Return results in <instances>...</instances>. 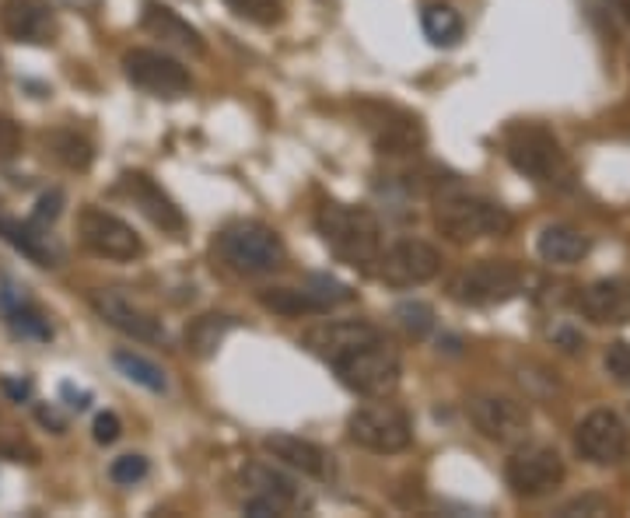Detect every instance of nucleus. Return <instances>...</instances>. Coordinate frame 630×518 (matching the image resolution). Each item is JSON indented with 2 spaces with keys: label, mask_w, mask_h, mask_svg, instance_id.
Listing matches in <instances>:
<instances>
[{
  "label": "nucleus",
  "mask_w": 630,
  "mask_h": 518,
  "mask_svg": "<svg viewBox=\"0 0 630 518\" xmlns=\"http://www.w3.org/2000/svg\"><path fill=\"white\" fill-rule=\"evenodd\" d=\"M578 312L592 322H630V280L627 277H609L588 284L578 295Z\"/></svg>",
  "instance_id": "obj_18"
},
{
  "label": "nucleus",
  "mask_w": 630,
  "mask_h": 518,
  "mask_svg": "<svg viewBox=\"0 0 630 518\" xmlns=\"http://www.w3.org/2000/svg\"><path fill=\"white\" fill-rule=\"evenodd\" d=\"M235 14L250 18L256 25H274L280 22V0H224Z\"/></svg>",
  "instance_id": "obj_30"
},
{
  "label": "nucleus",
  "mask_w": 630,
  "mask_h": 518,
  "mask_svg": "<svg viewBox=\"0 0 630 518\" xmlns=\"http://www.w3.org/2000/svg\"><path fill=\"white\" fill-rule=\"evenodd\" d=\"M117 194L126 197L151 224H158L162 232H183V228H186V218H183V210L176 207V200H172L155 179L144 176V172H123Z\"/></svg>",
  "instance_id": "obj_16"
},
{
  "label": "nucleus",
  "mask_w": 630,
  "mask_h": 518,
  "mask_svg": "<svg viewBox=\"0 0 630 518\" xmlns=\"http://www.w3.org/2000/svg\"><path fill=\"white\" fill-rule=\"evenodd\" d=\"M0 239H4L11 249H18L22 256H29L32 263H40V266L60 263V245H56L49 235H43L35 224H25V221H14L8 214H0Z\"/></svg>",
  "instance_id": "obj_21"
},
{
  "label": "nucleus",
  "mask_w": 630,
  "mask_h": 518,
  "mask_svg": "<svg viewBox=\"0 0 630 518\" xmlns=\"http://www.w3.org/2000/svg\"><path fill=\"white\" fill-rule=\"evenodd\" d=\"M438 232L452 242H476L511 232V214L494 200L473 197V194H449L434 207Z\"/></svg>",
  "instance_id": "obj_2"
},
{
  "label": "nucleus",
  "mask_w": 630,
  "mask_h": 518,
  "mask_svg": "<svg viewBox=\"0 0 630 518\" xmlns=\"http://www.w3.org/2000/svg\"><path fill=\"white\" fill-rule=\"evenodd\" d=\"M606 372L614 375L620 386H630V343H623V340L609 343V351H606Z\"/></svg>",
  "instance_id": "obj_33"
},
{
  "label": "nucleus",
  "mask_w": 630,
  "mask_h": 518,
  "mask_svg": "<svg viewBox=\"0 0 630 518\" xmlns=\"http://www.w3.org/2000/svg\"><path fill=\"white\" fill-rule=\"evenodd\" d=\"M0 29L14 43L46 46L56 40V14L46 0H4L0 4Z\"/></svg>",
  "instance_id": "obj_17"
},
{
  "label": "nucleus",
  "mask_w": 630,
  "mask_h": 518,
  "mask_svg": "<svg viewBox=\"0 0 630 518\" xmlns=\"http://www.w3.org/2000/svg\"><path fill=\"white\" fill-rule=\"evenodd\" d=\"M396 322L404 326L410 337H428L434 330V309L428 301H399L396 305Z\"/></svg>",
  "instance_id": "obj_29"
},
{
  "label": "nucleus",
  "mask_w": 630,
  "mask_h": 518,
  "mask_svg": "<svg viewBox=\"0 0 630 518\" xmlns=\"http://www.w3.org/2000/svg\"><path fill=\"white\" fill-rule=\"evenodd\" d=\"M60 393L70 399V407H74V410H85V407H88V399H91L88 393H74V386H70V382H67V386H64Z\"/></svg>",
  "instance_id": "obj_41"
},
{
  "label": "nucleus",
  "mask_w": 630,
  "mask_h": 518,
  "mask_svg": "<svg viewBox=\"0 0 630 518\" xmlns=\"http://www.w3.org/2000/svg\"><path fill=\"white\" fill-rule=\"evenodd\" d=\"M22 151V130H18L8 117H0V162L14 158Z\"/></svg>",
  "instance_id": "obj_35"
},
{
  "label": "nucleus",
  "mask_w": 630,
  "mask_h": 518,
  "mask_svg": "<svg viewBox=\"0 0 630 518\" xmlns=\"http://www.w3.org/2000/svg\"><path fill=\"white\" fill-rule=\"evenodd\" d=\"M141 25H144L147 35H155V40H162L168 46H179V49L194 53V56L203 53V35L189 22H183V18L172 8L158 4V0H147V4H144Z\"/></svg>",
  "instance_id": "obj_20"
},
{
  "label": "nucleus",
  "mask_w": 630,
  "mask_h": 518,
  "mask_svg": "<svg viewBox=\"0 0 630 518\" xmlns=\"http://www.w3.org/2000/svg\"><path fill=\"white\" fill-rule=\"evenodd\" d=\"M420 25H424V35L434 46H455L463 40V18L449 4H428L420 14Z\"/></svg>",
  "instance_id": "obj_24"
},
{
  "label": "nucleus",
  "mask_w": 630,
  "mask_h": 518,
  "mask_svg": "<svg viewBox=\"0 0 630 518\" xmlns=\"http://www.w3.org/2000/svg\"><path fill=\"white\" fill-rule=\"evenodd\" d=\"M259 305L277 316H319L330 312V305L322 301L312 287H266L259 291Z\"/></svg>",
  "instance_id": "obj_23"
},
{
  "label": "nucleus",
  "mask_w": 630,
  "mask_h": 518,
  "mask_svg": "<svg viewBox=\"0 0 630 518\" xmlns=\"http://www.w3.org/2000/svg\"><path fill=\"white\" fill-rule=\"evenodd\" d=\"M8 319H11V330H14L18 337L49 340V322H46L40 312L25 309V305H18V309H11V312H8Z\"/></svg>",
  "instance_id": "obj_31"
},
{
  "label": "nucleus",
  "mask_w": 630,
  "mask_h": 518,
  "mask_svg": "<svg viewBox=\"0 0 630 518\" xmlns=\"http://www.w3.org/2000/svg\"><path fill=\"white\" fill-rule=\"evenodd\" d=\"M123 70L137 88L162 95V99H176V95L189 91V85H194L189 81V70L158 49H130L123 56Z\"/></svg>",
  "instance_id": "obj_11"
},
{
  "label": "nucleus",
  "mask_w": 630,
  "mask_h": 518,
  "mask_svg": "<svg viewBox=\"0 0 630 518\" xmlns=\"http://www.w3.org/2000/svg\"><path fill=\"white\" fill-rule=\"evenodd\" d=\"M309 287H312V291H316L322 301L330 305V309H333V305H343V301L354 298L351 287L340 284V280H333V277H319V274H316V277H309Z\"/></svg>",
  "instance_id": "obj_34"
},
{
  "label": "nucleus",
  "mask_w": 630,
  "mask_h": 518,
  "mask_svg": "<svg viewBox=\"0 0 630 518\" xmlns=\"http://www.w3.org/2000/svg\"><path fill=\"white\" fill-rule=\"evenodd\" d=\"M49 147H53V155L74 172H85L91 165V144L81 137V133H70V130L67 133H53Z\"/></svg>",
  "instance_id": "obj_28"
},
{
  "label": "nucleus",
  "mask_w": 630,
  "mask_h": 518,
  "mask_svg": "<svg viewBox=\"0 0 630 518\" xmlns=\"http://www.w3.org/2000/svg\"><path fill=\"white\" fill-rule=\"evenodd\" d=\"M109 476L117 480L120 487L141 484V480L147 476V459H144V455H120L117 463L109 466Z\"/></svg>",
  "instance_id": "obj_32"
},
{
  "label": "nucleus",
  "mask_w": 630,
  "mask_h": 518,
  "mask_svg": "<svg viewBox=\"0 0 630 518\" xmlns=\"http://www.w3.org/2000/svg\"><path fill=\"white\" fill-rule=\"evenodd\" d=\"M117 438H120V417L117 414L95 417V441H99V445H112Z\"/></svg>",
  "instance_id": "obj_36"
},
{
  "label": "nucleus",
  "mask_w": 630,
  "mask_h": 518,
  "mask_svg": "<svg viewBox=\"0 0 630 518\" xmlns=\"http://www.w3.org/2000/svg\"><path fill=\"white\" fill-rule=\"evenodd\" d=\"M537 253L553 266H575L588 256V239L567 224H550L540 232Z\"/></svg>",
  "instance_id": "obj_22"
},
{
  "label": "nucleus",
  "mask_w": 630,
  "mask_h": 518,
  "mask_svg": "<svg viewBox=\"0 0 630 518\" xmlns=\"http://www.w3.org/2000/svg\"><path fill=\"white\" fill-rule=\"evenodd\" d=\"M64 4L74 8V11H99L102 0H64Z\"/></svg>",
  "instance_id": "obj_42"
},
{
  "label": "nucleus",
  "mask_w": 630,
  "mask_h": 518,
  "mask_svg": "<svg viewBox=\"0 0 630 518\" xmlns=\"http://www.w3.org/2000/svg\"><path fill=\"white\" fill-rule=\"evenodd\" d=\"M245 484H250L256 494H266L274 497V502H280L284 508H291L298 502V487L291 476L277 473L274 466H250L245 470Z\"/></svg>",
  "instance_id": "obj_26"
},
{
  "label": "nucleus",
  "mask_w": 630,
  "mask_h": 518,
  "mask_svg": "<svg viewBox=\"0 0 630 518\" xmlns=\"http://www.w3.org/2000/svg\"><path fill=\"white\" fill-rule=\"evenodd\" d=\"M288 508H284L280 502H274V497H266V494H256V497H250L245 502V515H256V518H263V515H284Z\"/></svg>",
  "instance_id": "obj_37"
},
{
  "label": "nucleus",
  "mask_w": 630,
  "mask_h": 518,
  "mask_svg": "<svg viewBox=\"0 0 630 518\" xmlns=\"http://www.w3.org/2000/svg\"><path fill=\"white\" fill-rule=\"evenodd\" d=\"M627 425L614 414V410H592L582 425L575 428V445L578 452L596 466H609L620 463L627 455Z\"/></svg>",
  "instance_id": "obj_13"
},
{
  "label": "nucleus",
  "mask_w": 630,
  "mask_h": 518,
  "mask_svg": "<svg viewBox=\"0 0 630 518\" xmlns=\"http://www.w3.org/2000/svg\"><path fill=\"white\" fill-rule=\"evenodd\" d=\"M91 309L99 312V319H106L112 330H120L123 337H133L141 343H165L168 340L162 319L144 312L141 305H133L120 291H91Z\"/></svg>",
  "instance_id": "obj_15"
},
{
  "label": "nucleus",
  "mask_w": 630,
  "mask_h": 518,
  "mask_svg": "<svg viewBox=\"0 0 630 518\" xmlns=\"http://www.w3.org/2000/svg\"><path fill=\"white\" fill-rule=\"evenodd\" d=\"M375 340H382V333L372 322H361V319H333V322H319L312 330H305V348L330 364L351 357L354 351L368 348Z\"/></svg>",
  "instance_id": "obj_14"
},
{
  "label": "nucleus",
  "mask_w": 630,
  "mask_h": 518,
  "mask_svg": "<svg viewBox=\"0 0 630 518\" xmlns=\"http://www.w3.org/2000/svg\"><path fill=\"white\" fill-rule=\"evenodd\" d=\"M609 8L620 11V14L627 18V22H630V0H609Z\"/></svg>",
  "instance_id": "obj_44"
},
{
  "label": "nucleus",
  "mask_w": 630,
  "mask_h": 518,
  "mask_svg": "<svg viewBox=\"0 0 630 518\" xmlns=\"http://www.w3.org/2000/svg\"><path fill=\"white\" fill-rule=\"evenodd\" d=\"M505 476L508 487L519 497H543L561 487L564 459L553 445H526L508 459Z\"/></svg>",
  "instance_id": "obj_10"
},
{
  "label": "nucleus",
  "mask_w": 630,
  "mask_h": 518,
  "mask_svg": "<svg viewBox=\"0 0 630 518\" xmlns=\"http://www.w3.org/2000/svg\"><path fill=\"white\" fill-rule=\"evenodd\" d=\"M263 449L270 452L274 459H280L284 466L301 470L305 476H316V480L333 476L330 452L319 449L316 441H305V438H295V434H270L263 441Z\"/></svg>",
  "instance_id": "obj_19"
},
{
  "label": "nucleus",
  "mask_w": 630,
  "mask_h": 518,
  "mask_svg": "<svg viewBox=\"0 0 630 518\" xmlns=\"http://www.w3.org/2000/svg\"><path fill=\"white\" fill-rule=\"evenodd\" d=\"M505 155L508 162L522 172V176L546 183V186H564L571 179V165L567 155L561 151L557 137L543 126L519 123L508 130L505 137Z\"/></svg>",
  "instance_id": "obj_3"
},
{
  "label": "nucleus",
  "mask_w": 630,
  "mask_h": 518,
  "mask_svg": "<svg viewBox=\"0 0 630 518\" xmlns=\"http://www.w3.org/2000/svg\"><path fill=\"white\" fill-rule=\"evenodd\" d=\"M40 420H43V425H46V428H53L56 434H60V431L67 428V425H64V417H60V414H56V410H46V407H40Z\"/></svg>",
  "instance_id": "obj_40"
},
{
  "label": "nucleus",
  "mask_w": 630,
  "mask_h": 518,
  "mask_svg": "<svg viewBox=\"0 0 630 518\" xmlns=\"http://www.w3.org/2000/svg\"><path fill=\"white\" fill-rule=\"evenodd\" d=\"M333 368H336L343 386L361 393V396H389L399 386V375H404L399 354L389 348L386 340H375V343H368V348L354 351L351 357L336 361Z\"/></svg>",
  "instance_id": "obj_6"
},
{
  "label": "nucleus",
  "mask_w": 630,
  "mask_h": 518,
  "mask_svg": "<svg viewBox=\"0 0 630 518\" xmlns=\"http://www.w3.org/2000/svg\"><path fill=\"white\" fill-rule=\"evenodd\" d=\"M588 508H596V511H603L606 508V502L603 497H585V502H575V505H567L561 515H571V511H588Z\"/></svg>",
  "instance_id": "obj_39"
},
{
  "label": "nucleus",
  "mask_w": 630,
  "mask_h": 518,
  "mask_svg": "<svg viewBox=\"0 0 630 518\" xmlns=\"http://www.w3.org/2000/svg\"><path fill=\"white\" fill-rule=\"evenodd\" d=\"M60 207H64V194L60 189H53V194H46L40 200V207H35V221H56L60 218Z\"/></svg>",
  "instance_id": "obj_38"
},
{
  "label": "nucleus",
  "mask_w": 630,
  "mask_h": 518,
  "mask_svg": "<svg viewBox=\"0 0 630 518\" xmlns=\"http://www.w3.org/2000/svg\"><path fill=\"white\" fill-rule=\"evenodd\" d=\"M442 271V253L424 239H399L386 253H378V277L389 287L428 284Z\"/></svg>",
  "instance_id": "obj_9"
},
{
  "label": "nucleus",
  "mask_w": 630,
  "mask_h": 518,
  "mask_svg": "<svg viewBox=\"0 0 630 518\" xmlns=\"http://www.w3.org/2000/svg\"><path fill=\"white\" fill-rule=\"evenodd\" d=\"M112 364L130 378V382H137V386L151 389V393H165V372L158 368L155 361H147L144 354H133V351H117L112 354Z\"/></svg>",
  "instance_id": "obj_27"
},
{
  "label": "nucleus",
  "mask_w": 630,
  "mask_h": 518,
  "mask_svg": "<svg viewBox=\"0 0 630 518\" xmlns=\"http://www.w3.org/2000/svg\"><path fill=\"white\" fill-rule=\"evenodd\" d=\"M316 232L330 245V253L357 271H368L382 253V224L368 207L322 203L316 214Z\"/></svg>",
  "instance_id": "obj_1"
},
{
  "label": "nucleus",
  "mask_w": 630,
  "mask_h": 518,
  "mask_svg": "<svg viewBox=\"0 0 630 518\" xmlns=\"http://www.w3.org/2000/svg\"><path fill=\"white\" fill-rule=\"evenodd\" d=\"M218 253L239 274H274L288 260L280 235L259 221H239L224 228L218 239Z\"/></svg>",
  "instance_id": "obj_4"
},
{
  "label": "nucleus",
  "mask_w": 630,
  "mask_h": 518,
  "mask_svg": "<svg viewBox=\"0 0 630 518\" xmlns=\"http://www.w3.org/2000/svg\"><path fill=\"white\" fill-rule=\"evenodd\" d=\"M522 287H526V274L519 263L484 260V263L466 266V271H460L449 280V298L460 305L487 309V305H501V301L515 298Z\"/></svg>",
  "instance_id": "obj_5"
},
{
  "label": "nucleus",
  "mask_w": 630,
  "mask_h": 518,
  "mask_svg": "<svg viewBox=\"0 0 630 518\" xmlns=\"http://www.w3.org/2000/svg\"><path fill=\"white\" fill-rule=\"evenodd\" d=\"M469 420L487 441H498V445H515L529 434L526 403L511 396H476L469 403Z\"/></svg>",
  "instance_id": "obj_12"
},
{
  "label": "nucleus",
  "mask_w": 630,
  "mask_h": 518,
  "mask_svg": "<svg viewBox=\"0 0 630 518\" xmlns=\"http://www.w3.org/2000/svg\"><path fill=\"white\" fill-rule=\"evenodd\" d=\"M78 235L81 242L91 249L95 256L102 260H117V263H130L144 253V242L137 239V232L117 214H109L102 207H85L78 218Z\"/></svg>",
  "instance_id": "obj_8"
},
{
  "label": "nucleus",
  "mask_w": 630,
  "mask_h": 518,
  "mask_svg": "<svg viewBox=\"0 0 630 518\" xmlns=\"http://www.w3.org/2000/svg\"><path fill=\"white\" fill-rule=\"evenodd\" d=\"M4 386H8V393H11V396H18V399L29 396V382H22V386H18V382H4Z\"/></svg>",
  "instance_id": "obj_43"
},
{
  "label": "nucleus",
  "mask_w": 630,
  "mask_h": 518,
  "mask_svg": "<svg viewBox=\"0 0 630 518\" xmlns=\"http://www.w3.org/2000/svg\"><path fill=\"white\" fill-rule=\"evenodd\" d=\"M347 431L351 441H357L361 449L368 452H382V455H393V452H404L410 445V417L393 407V403H368L351 414L347 420Z\"/></svg>",
  "instance_id": "obj_7"
},
{
  "label": "nucleus",
  "mask_w": 630,
  "mask_h": 518,
  "mask_svg": "<svg viewBox=\"0 0 630 518\" xmlns=\"http://www.w3.org/2000/svg\"><path fill=\"white\" fill-rule=\"evenodd\" d=\"M232 326H235V319H228V316H200L186 330V348L194 351L197 357H210Z\"/></svg>",
  "instance_id": "obj_25"
}]
</instances>
